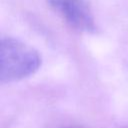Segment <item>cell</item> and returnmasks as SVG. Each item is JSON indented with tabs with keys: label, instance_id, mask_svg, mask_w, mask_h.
<instances>
[{
	"label": "cell",
	"instance_id": "obj_1",
	"mask_svg": "<svg viewBox=\"0 0 128 128\" xmlns=\"http://www.w3.org/2000/svg\"><path fill=\"white\" fill-rule=\"evenodd\" d=\"M39 52L25 42L10 36L0 40V82L13 83L33 75L41 66Z\"/></svg>",
	"mask_w": 128,
	"mask_h": 128
},
{
	"label": "cell",
	"instance_id": "obj_3",
	"mask_svg": "<svg viewBox=\"0 0 128 128\" xmlns=\"http://www.w3.org/2000/svg\"><path fill=\"white\" fill-rule=\"evenodd\" d=\"M64 128H81V127H64Z\"/></svg>",
	"mask_w": 128,
	"mask_h": 128
},
{
	"label": "cell",
	"instance_id": "obj_2",
	"mask_svg": "<svg viewBox=\"0 0 128 128\" xmlns=\"http://www.w3.org/2000/svg\"><path fill=\"white\" fill-rule=\"evenodd\" d=\"M50 5L75 30L94 33L97 30L89 0H48Z\"/></svg>",
	"mask_w": 128,
	"mask_h": 128
}]
</instances>
